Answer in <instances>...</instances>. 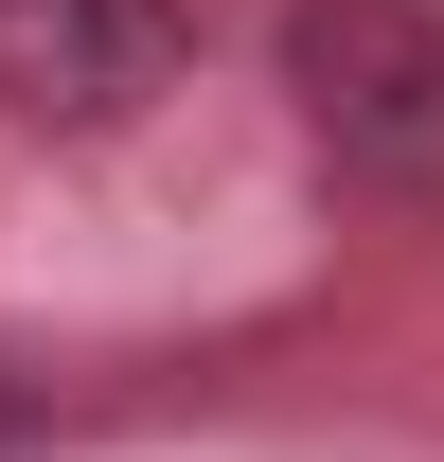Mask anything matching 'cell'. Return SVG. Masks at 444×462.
I'll use <instances>...</instances> for the list:
<instances>
[{"label":"cell","instance_id":"1","mask_svg":"<svg viewBox=\"0 0 444 462\" xmlns=\"http://www.w3.org/2000/svg\"><path fill=\"white\" fill-rule=\"evenodd\" d=\"M284 71H302V125L356 178H444V18L427 0H320Z\"/></svg>","mask_w":444,"mask_h":462},{"label":"cell","instance_id":"2","mask_svg":"<svg viewBox=\"0 0 444 462\" xmlns=\"http://www.w3.org/2000/svg\"><path fill=\"white\" fill-rule=\"evenodd\" d=\"M196 71V18L178 0H0V107L54 125V143H107Z\"/></svg>","mask_w":444,"mask_h":462},{"label":"cell","instance_id":"3","mask_svg":"<svg viewBox=\"0 0 444 462\" xmlns=\"http://www.w3.org/2000/svg\"><path fill=\"white\" fill-rule=\"evenodd\" d=\"M0 427H18V409H0Z\"/></svg>","mask_w":444,"mask_h":462}]
</instances>
